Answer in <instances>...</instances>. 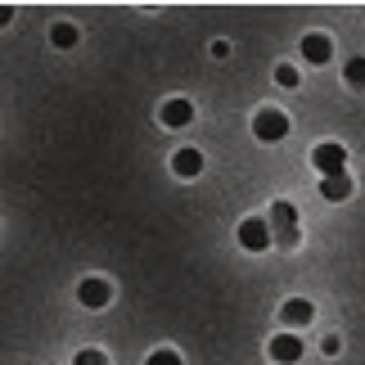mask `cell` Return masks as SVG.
Instances as JSON below:
<instances>
[{"instance_id":"6da1fadb","label":"cell","mask_w":365,"mask_h":365,"mask_svg":"<svg viewBox=\"0 0 365 365\" xmlns=\"http://www.w3.org/2000/svg\"><path fill=\"white\" fill-rule=\"evenodd\" d=\"M252 135L257 140H284L289 135V118L279 113V108H262V113L252 118Z\"/></svg>"},{"instance_id":"7a4b0ae2","label":"cell","mask_w":365,"mask_h":365,"mask_svg":"<svg viewBox=\"0 0 365 365\" xmlns=\"http://www.w3.org/2000/svg\"><path fill=\"white\" fill-rule=\"evenodd\" d=\"M312 163L320 167V176H343V167H347V149L343 145H316V153H312Z\"/></svg>"},{"instance_id":"3957f363","label":"cell","mask_w":365,"mask_h":365,"mask_svg":"<svg viewBox=\"0 0 365 365\" xmlns=\"http://www.w3.org/2000/svg\"><path fill=\"white\" fill-rule=\"evenodd\" d=\"M271 221H275V240L279 244H284V248H293V244H298V212H293V203H275L271 207Z\"/></svg>"},{"instance_id":"277c9868","label":"cell","mask_w":365,"mask_h":365,"mask_svg":"<svg viewBox=\"0 0 365 365\" xmlns=\"http://www.w3.org/2000/svg\"><path fill=\"white\" fill-rule=\"evenodd\" d=\"M240 244L248 252H262V248H271V226H266L262 217H248L244 226H240Z\"/></svg>"},{"instance_id":"5b68a950","label":"cell","mask_w":365,"mask_h":365,"mask_svg":"<svg viewBox=\"0 0 365 365\" xmlns=\"http://www.w3.org/2000/svg\"><path fill=\"white\" fill-rule=\"evenodd\" d=\"M271 361H279V365L302 361V343H298V334H275V339H271Z\"/></svg>"},{"instance_id":"8992f818","label":"cell","mask_w":365,"mask_h":365,"mask_svg":"<svg viewBox=\"0 0 365 365\" xmlns=\"http://www.w3.org/2000/svg\"><path fill=\"white\" fill-rule=\"evenodd\" d=\"M77 298H81V307H108V298H113V284H108V279H81Z\"/></svg>"},{"instance_id":"52a82bcc","label":"cell","mask_w":365,"mask_h":365,"mask_svg":"<svg viewBox=\"0 0 365 365\" xmlns=\"http://www.w3.org/2000/svg\"><path fill=\"white\" fill-rule=\"evenodd\" d=\"M158 118H163V126H190L194 122V104L190 100H167Z\"/></svg>"},{"instance_id":"ba28073f","label":"cell","mask_w":365,"mask_h":365,"mask_svg":"<svg viewBox=\"0 0 365 365\" xmlns=\"http://www.w3.org/2000/svg\"><path fill=\"white\" fill-rule=\"evenodd\" d=\"M329 54H334L329 36H320V32L302 36V59H307V63H329Z\"/></svg>"},{"instance_id":"9c48e42d","label":"cell","mask_w":365,"mask_h":365,"mask_svg":"<svg viewBox=\"0 0 365 365\" xmlns=\"http://www.w3.org/2000/svg\"><path fill=\"white\" fill-rule=\"evenodd\" d=\"M312 302H307V298H289L284 302V312H279V320H284V325H312Z\"/></svg>"},{"instance_id":"30bf717a","label":"cell","mask_w":365,"mask_h":365,"mask_svg":"<svg viewBox=\"0 0 365 365\" xmlns=\"http://www.w3.org/2000/svg\"><path fill=\"white\" fill-rule=\"evenodd\" d=\"M172 167H176V176H199L203 172V153L199 149H180L172 158Z\"/></svg>"},{"instance_id":"8fae6325","label":"cell","mask_w":365,"mask_h":365,"mask_svg":"<svg viewBox=\"0 0 365 365\" xmlns=\"http://www.w3.org/2000/svg\"><path fill=\"white\" fill-rule=\"evenodd\" d=\"M320 194H325L329 203H343L347 194H352V180H347V172H343V176H325V180H320Z\"/></svg>"},{"instance_id":"7c38bea8","label":"cell","mask_w":365,"mask_h":365,"mask_svg":"<svg viewBox=\"0 0 365 365\" xmlns=\"http://www.w3.org/2000/svg\"><path fill=\"white\" fill-rule=\"evenodd\" d=\"M50 41L59 50H68V46H77V27L73 23H54V32H50Z\"/></svg>"},{"instance_id":"4fadbf2b","label":"cell","mask_w":365,"mask_h":365,"mask_svg":"<svg viewBox=\"0 0 365 365\" xmlns=\"http://www.w3.org/2000/svg\"><path fill=\"white\" fill-rule=\"evenodd\" d=\"M343 77L352 81V86H365V59H347V68H343Z\"/></svg>"},{"instance_id":"5bb4252c","label":"cell","mask_w":365,"mask_h":365,"mask_svg":"<svg viewBox=\"0 0 365 365\" xmlns=\"http://www.w3.org/2000/svg\"><path fill=\"white\" fill-rule=\"evenodd\" d=\"M275 81H279V86H298V68L279 63V68H275Z\"/></svg>"},{"instance_id":"9a60e30c","label":"cell","mask_w":365,"mask_h":365,"mask_svg":"<svg viewBox=\"0 0 365 365\" xmlns=\"http://www.w3.org/2000/svg\"><path fill=\"white\" fill-rule=\"evenodd\" d=\"M77 365H108V356L95 352V347H86V352H77Z\"/></svg>"},{"instance_id":"2e32d148","label":"cell","mask_w":365,"mask_h":365,"mask_svg":"<svg viewBox=\"0 0 365 365\" xmlns=\"http://www.w3.org/2000/svg\"><path fill=\"white\" fill-rule=\"evenodd\" d=\"M145 365H180V356H176V352H167V347H163V352H153Z\"/></svg>"}]
</instances>
